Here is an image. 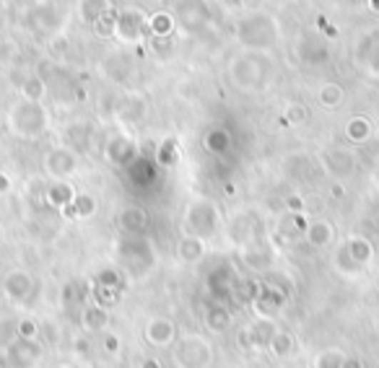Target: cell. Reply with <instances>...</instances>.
Instances as JSON below:
<instances>
[{
	"label": "cell",
	"mask_w": 379,
	"mask_h": 368,
	"mask_svg": "<svg viewBox=\"0 0 379 368\" xmlns=\"http://www.w3.org/2000/svg\"><path fill=\"white\" fill-rule=\"evenodd\" d=\"M343 368H366V366H364V361H361L358 355H345Z\"/></svg>",
	"instance_id": "cell-43"
},
{
	"label": "cell",
	"mask_w": 379,
	"mask_h": 368,
	"mask_svg": "<svg viewBox=\"0 0 379 368\" xmlns=\"http://www.w3.org/2000/svg\"><path fill=\"white\" fill-rule=\"evenodd\" d=\"M138 368H164V366H161V361H158V358H153V355H146Z\"/></svg>",
	"instance_id": "cell-44"
},
{
	"label": "cell",
	"mask_w": 379,
	"mask_h": 368,
	"mask_svg": "<svg viewBox=\"0 0 379 368\" xmlns=\"http://www.w3.org/2000/svg\"><path fill=\"white\" fill-rule=\"evenodd\" d=\"M322 166L335 179H345L356 171V156L345 148H330L322 153Z\"/></svg>",
	"instance_id": "cell-11"
},
{
	"label": "cell",
	"mask_w": 379,
	"mask_h": 368,
	"mask_svg": "<svg viewBox=\"0 0 379 368\" xmlns=\"http://www.w3.org/2000/svg\"><path fill=\"white\" fill-rule=\"evenodd\" d=\"M265 285H273V288H278V290H283V293H291V288H293V283L291 280H288L286 275H281V272H276V270H273V272H268V275H265V280H263Z\"/></svg>",
	"instance_id": "cell-37"
},
{
	"label": "cell",
	"mask_w": 379,
	"mask_h": 368,
	"mask_svg": "<svg viewBox=\"0 0 379 368\" xmlns=\"http://www.w3.org/2000/svg\"><path fill=\"white\" fill-rule=\"evenodd\" d=\"M221 226V215H218V208L206 198L193 200L185 210V218H182V231L185 236H195V239L208 241L211 236H216Z\"/></svg>",
	"instance_id": "cell-1"
},
{
	"label": "cell",
	"mask_w": 379,
	"mask_h": 368,
	"mask_svg": "<svg viewBox=\"0 0 379 368\" xmlns=\"http://www.w3.org/2000/svg\"><path fill=\"white\" fill-rule=\"evenodd\" d=\"M0 290H3V296L11 304H24L34 293V277H31L29 270L24 267L8 270L6 275H3V280H0Z\"/></svg>",
	"instance_id": "cell-6"
},
{
	"label": "cell",
	"mask_w": 379,
	"mask_h": 368,
	"mask_svg": "<svg viewBox=\"0 0 379 368\" xmlns=\"http://www.w3.org/2000/svg\"><path fill=\"white\" fill-rule=\"evenodd\" d=\"M304 236H307V241L312 244V247L325 249V247H330V244L335 241V226H333L330 220H325V218L312 220V223L307 226V231H304Z\"/></svg>",
	"instance_id": "cell-18"
},
{
	"label": "cell",
	"mask_w": 379,
	"mask_h": 368,
	"mask_svg": "<svg viewBox=\"0 0 379 368\" xmlns=\"http://www.w3.org/2000/svg\"><path fill=\"white\" fill-rule=\"evenodd\" d=\"M345 355L348 353L340 347H325L315 355V368H343Z\"/></svg>",
	"instance_id": "cell-31"
},
{
	"label": "cell",
	"mask_w": 379,
	"mask_h": 368,
	"mask_svg": "<svg viewBox=\"0 0 379 368\" xmlns=\"http://www.w3.org/2000/svg\"><path fill=\"white\" fill-rule=\"evenodd\" d=\"M146 19L148 16H143L141 11H133V8L122 11V14H117L115 34L120 36L122 42H136L138 36L146 31Z\"/></svg>",
	"instance_id": "cell-12"
},
{
	"label": "cell",
	"mask_w": 379,
	"mask_h": 368,
	"mask_svg": "<svg viewBox=\"0 0 379 368\" xmlns=\"http://www.w3.org/2000/svg\"><path fill=\"white\" fill-rule=\"evenodd\" d=\"M44 200H47V205L58 208V210H65V208L73 205L76 190H73L68 182H52L50 187L44 190Z\"/></svg>",
	"instance_id": "cell-23"
},
{
	"label": "cell",
	"mask_w": 379,
	"mask_h": 368,
	"mask_svg": "<svg viewBox=\"0 0 379 368\" xmlns=\"http://www.w3.org/2000/svg\"><path fill=\"white\" fill-rule=\"evenodd\" d=\"M333 267H335L338 272H340V275H345V277H356L358 272H361V267H358V265L353 262V257L348 255V247H345V244H340V247L335 249Z\"/></svg>",
	"instance_id": "cell-28"
},
{
	"label": "cell",
	"mask_w": 379,
	"mask_h": 368,
	"mask_svg": "<svg viewBox=\"0 0 379 368\" xmlns=\"http://www.w3.org/2000/svg\"><path fill=\"white\" fill-rule=\"evenodd\" d=\"M143 337L151 347H172L177 342V324L166 317H153L146 322Z\"/></svg>",
	"instance_id": "cell-10"
},
{
	"label": "cell",
	"mask_w": 379,
	"mask_h": 368,
	"mask_svg": "<svg viewBox=\"0 0 379 368\" xmlns=\"http://www.w3.org/2000/svg\"><path fill=\"white\" fill-rule=\"evenodd\" d=\"M42 163H44V171L55 182H65V179L73 177L76 169H79V156L71 148H65V145H55V148H50L44 153Z\"/></svg>",
	"instance_id": "cell-7"
},
{
	"label": "cell",
	"mask_w": 379,
	"mask_h": 368,
	"mask_svg": "<svg viewBox=\"0 0 379 368\" xmlns=\"http://www.w3.org/2000/svg\"><path fill=\"white\" fill-rule=\"evenodd\" d=\"M229 78L234 81L236 88H242V91H252V88H258L263 83L265 73L258 63H255V57L244 55V57H236L234 63L229 65Z\"/></svg>",
	"instance_id": "cell-8"
},
{
	"label": "cell",
	"mask_w": 379,
	"mask_h": 368,
	"mask_svg": "<svg viewBox=\"0 0 379 368\" xmlns=\"http://www.w3.org/2000/svg\"><path fill=\"white\" fill-rule=\"evenodd\" d=\"M177 255L182 262H201L206 257V241L195 236H182L177 244Z\"/></svg>",
	"instance_id": "cell-24"
},
{
	"label": "cell",
	"mask_w": 379,
	"mask_h": 368,
	"mask_svg": "<svg viewBox=\"0 0 379 368\" xmlns=\"http://www.w3.org/2000/svg\"><path fill=\"white\" fill-rule=\"evenodd\" d=\"M104 350L107 353H120V337L117 334H107L104 337Z\"/></svg>",
	"instance_id": "cell-42"
},
{
	"label": "cell",
	"mask_w": 379,
	"mask_h": 368,
	"mask_svg": "<svg viewBox=\"0 0 379 368\" xmlns=\"http://www.w3.org/2000/svg\"><path fill=\"white\" fill-rule=\"evenodd\" d=\"M369 8H372L374 14H379V0H369Z\"/></svg>",
	"instance_id": "cell-47"
},
{
	"label": "cell",
	"mask_w": 379,
	"mask_h": 368,
	"mask_svg": "<svg viewBox=\"0 0 379 368\" xmlns=\"http://www.w3.org/2000/svg\"><path fill=\"white\" fill-rule=\"evenodd\" d=\"M172 361L177 368H208L213 363V345L198 332L182 334L172 345Z\"/></svg>",
	"instance_id": "cell-3"
},
{
	"label": "cell",
	"mask_w": 379,
	"mask_h": 368,
	"mask_svg": "<svg viewBox=\"0 0 379 368\" xmlns=\"http://www.w3.org/2000/svg\"><path fill=\"white\" fill-rule=\"evenodd\" d=\"M177 14H179V21L185 24L187 29H201L208 21V11L201 0H182Z\"/></svg>",
	"instance_id": "cell-19"
},
{
	"label": "cell",
	"mask_w": 379,
	"mask_h": 368,
	"mask_svg": "<svg viewBox=\"0 0 379 368\" xmlns=\"http://www.w3.org/2000/svg\"><path fill=\"white\" fill-rule=\"evenodd\" d=\"M372 135V122L366 117H350L348 125H345V138L350 143H366Z\"/></svg>",
	"instance_id": "cell-29"
},
{
	"label": "cell",
	"mask_w": 379,
	"mask_h": 368,
	"mask_svg": "<svg viewBox=\"0 0 379 368\" xmlns=\"http://www.w3.org/2000/svg\"><path fill=\"white\" fill-rule=\"evenodd\" d=\"M268 353H273L276 358H281V361L293 358V355L299 353V340H296V334L288 332V329H278L276 337H273L271 347H268Z\"/></svg>",
	"instance_id": "cell-22"
},
{
	"label": "cell",
	"mask_w": 379,
	"mask_h": 368,
	"mask_svg": "<svg viewBox=\"0 0 379 368\" xmlns=\"http://www.w3.org/2000/svg\"><path fill=\"white\" fill-rule=\"evenodd\" d=\"M231 319H234V314H231L229 306H223V304H208L206 312H203V322H206L208 329L216 334L226 332L231 327Z\"/></svg>",
	"instance_id": "cell-16"
},
{
	"label": "cell",
	"mask_w": 379,
	"mask_h": 368,
	"mask_svg": "<svg viewBox=\"0 0 379 368\" xmlns=\"http://www.w3.org/2000/svg\"><path fill=\"white\" fill-rule=\"evenodd\" d=\"M286 304H288V296L283 293V290L263 283L260 296L252 301V309H255V317L258 319H276L281 312H283V306Z\"/></svg>",
	"instance_id": "cell-9"
},
{
	"label": "cell",
	"mask_w": 379,
	"mask_h": 368,
	"mask_svg": "<svg viewBox=\"0 0 379 368\" xmlns=\"http://www.w3.org/2000/svg\"><path fill=\"white\" fill-rule=\"evenodd\" d=\"M81 327L86 332H104L109 327V309L101 304H91L81 312Z\"/></svg>",
	"instance_id": "cell-20"
},
{
	"label": "cell",
	"mask_w": 379,
	"mask_h": 368,
	"mask_svg": "<svg viewBox=\"0 0 379 368\" xmlns=\"http://www.w3.org/2000/svg\"><path fill=\"white\" fill-rule=\"evenodd\" d=\"M8 353H11L16 366L29 368V366H34L36 358H39V345H36V342H26V340H16V345H11Z\"/></svg>",
	"instance_id": "cell-25"
},
{
	"label": "cell",
	"mask_w": 379,
	"mask_h": 368,
	"mask_svg": "<svg viewBox=\"0 0 379 368\" xmlns=\"http://www.w3.org/2000/svg\"><path fill=\"white\" fill-rule=\"evenodd\" d=\"M0 19H3V6H0Z\"/></svg>",
	"instance_id": "cell-49"
},
{
	"label": "cell",
	"mask_w": 379,
	"mask_h": 368,
	"mask_svg": "<svg viewBox=\"0 0 379 368\" xmlns=\"http://www.w3.org/2000/svg\"><path fill=\"white\" fill-rule=\"evenodd\" d=\"M6 192H11V177L0 171V195H6Z\"/></svg>",
	"instance_id": "cell-45"
},
{
	"label": "cell",
	"mask_w": 379,
	"mask_h": 368,
	"mask_svg": "<svg viewBox=\"0 0 379 368\" xmlns=\"http://www.w3.org/2000/svg\"><path fill=\"white\" fill-rule=\"evenodd\" d=\"M260 288H263V283H258V280H244L236 290H239V296H242L244 304H252V301L260 296Z\"/></svg>",
	"instance_id": "cell-38"
},
{
	"label": "cell",
	"mask_w": 379,
	"mask_h": 368,
	"mask_svg": "<svg viewBox=\"0 0 379 368\" xmlns=\"http://www.w3.org/2000/svg\"><path fill=\"white\" fill-rule=\"evenodd\" d=\"M153 31V34H169L172 31V19L166 14H156L151 16V19H146V31Z\"/></svg>",
	"instance_id": "cell-35"
},
{
	"label": "cell",
	"mask_w": 379,
	"mask_h": 368,
	"mask_svg": "<svg viewBox=\"0 0 379 368\" xmlns=\"http://www.w3.org/2000/svg\"><path fill=\"white\" fill-rule=\"evenodd\" d=\"M73 350L79 355H89L91 353V342H89L86 337H76V340H73Z\"/></svg>",
	"instance_id": "cell-40"
},
{
	"label": "cell",
	"mask_w": 379,
	"mask_h": 368,
	"mask_svg": "<svg viewBox=\"0 0 379 368\" xmlns=\"http://www.w3.org/2000/svg\"><path fill=\"white\" fill-rule=\"evenodd\" d=\"M276 39H278V26H276V21H273L271 16L255 14L252 19L239 24V42L252 47V50L271 47Z\"/></svg>",
	"instance_id": "cell-4"
},
{
	"label": "cell",
	"mask_w": 379,
	"mask_h": 368,
	"mask_svg": "<svg viewBox=\"0 0 379 368\" xmlns=\"http://www.w3.org/2000/svg\"><path fill=\"white\" fill-rule=\"evenodd\" d=\"M55 368H73V366H55Z\"/></svg>",
	"instance_id": "cell-48"
},
{
	"label": "cell",
	"mask_w": 379,
	"mask_h": 368,
	"mask_svg": "<svg viewBox=\"0 0 379 368\" xmlns=\"http://www.w3.org/2000/svg\"><path fill=\"white\" fill-rule=\"evenodd\" d=\"M206 148L211 153H226L231 148V135L226 130H211L206 135Z\"/></svg>",
	"instance_id": "cell-32"
},
{
	"label": "cell",
	"mask_w": 379,
	"mask_h": 368,
	"mask_svg": "<svg viewBox=\"0 0 379 368\" xmlns=\"http://www.w3.org/2000/svg\"><path fill=\"white\" fill-rule=\"evenodd\" d=\"M96 210H99V203H96V198L84 192V195H76L73 205L65 208L63 213H71L73 218H91V215H96Z\"/></svg>",
	"instance_id": "cell-26"
},
{
	"label": "cell",
	"mask_w": 379,
	"mask_h": 368,
	"mask_svg": "<svg viewBox=\"0 0 379 368\" xmlns=\"http://www.w3.org/2000/svg\"><path fill=\"white\" fill-rule=\"evenodd\" d=\"M21 96L26 101H42L44 99V81L39 76H29L21 83Z\"/></svg>",
	"instance_id": "cell-34"
},
{
	"label": "cell",
	"mask_w": 379,
	"mask_h": 368,
	"mask_svg": "<svg viewBox=\"0 0 379 368\" xmlns=\"http://www.w3.org/2000/svg\"><path fill=\"white\" fill-rule=\"evenodd\" d=\"M286 208L288 213H304V200L299 195H291V198H286Z\"/></svg>",
	"instance_id": "cell-41"
},
{
	"label": "cell",
	"mask_w": 379,
	"mask_h": 368,
	"mask_svg": "<svg viewBox=\"0 0 379 368\" xmlns=\"http://www.w3.org/2000/svg\"><path fill=\"white\" fill-rule=\"evenodd\" d=\"M16 340H26V342L39 340V324H36L34 319L24 317L16 322Z\"/></svg>",
	"instance_id": "cell-33"
},
{
	"label": "cell",
	"mask_w": 379,
	"mask_h": 368,
	"mask_svg": "<svg viewBox=\"0 0 379 368\" xmlns=\"http://www.w3.org/2000/svg\"><path fill=\"white\" fill-rule=\"evenodd\" d=\"M307 106H301V104H288L286 106V120L291 122V125H301V122L307 120Z\"/></svg>",
	"instance_id": "cell-39"
},
{
	"label": "cell",
	"mask_w": 379,
	"mask_h": 368,
	"mask_svg": "<svg viewBox=\"0 0 379 368\" xmlns=\"http://www.w3.org/2000/svg\"><path fill=\"white\" fill-rule=\"evenodd\" d=\"M278 329L281 327H278L276 319H258L255 317V322H250V324L239 332V345H242L244 350H268Z\"/></svg>",
	"instance_id": "cell-5"
},
{
	"label": "cell",
	"mask_w": 379,
	"mask_h": 368,
	"mask_svg": "<svg viewBox=\"0 0 379 368\" xmlns=\"http://www.w3.org/2000/svg\"><path fill=\"white\" fill-rule=\"evenodd\" d=\"M343 88L338 83H322L320 91H317V101H320V106H325V109H338V106L343 104Z\"/></svg>",
	"instance_id": "cell-30"
},
{
	"label": "cell",
	"mask_w": 379,
	"mask_h": 368,
	"mask_svg": "<svg viewBox=\"0 0 379 368\" xmlns=\"http://www.w3.org/2000/svg\"><path fill=\"white\" fill-rule=\"evenodd\" d=\"M330 195H333V198H343L345 195V190H343V184H333V187H330Z\"/></svg>",
	"instance_id": "cell-46"
},
{
	"label": "cell",
	"mask_w": 379,
	"mask_h": 368,
	"mask_svg": "<svg viewBox=\"0 0 379 368\" xmlns=\"http://www.w3.org/2000/svg\"><path fill=\"white\" fill-rule=\"evenodd\" d=\"M242 260H244V265L252 270V272H271L273 262H276L273 249H268L265 244H255V241L244 244Z\"/></svg>",
	"instance_id": "cell-13"
},
{
	"label": "cell",
	"mask_w": 379,
	"mask_h": 368,
	"mask_svg": "<svg viewBox=\"0 0 379 368\" xmlns=\"http://www.w3.org/2000/svg\"><path fill=\"white\" fill-rule=\"evenodd\" d=\"M117 223H120V228L125 234H143L146 228H148V213L141 205H128L120 210Z\"/></svg>",
	"instance_id": "cell-14"
},
{
	"label": "cell",
	"mask_w": 379,
	"mask_h": 368,
	"mask_svg": "<svg viewBox=\"0 0 379 368\" xmlns=\"http://www.w3.org/2000/svg\"><path fill=\"white\" fill-rule=\"evenodd\" d=\"M356 60L364 65L372 76H379V34H369L361 39L356 52Z\"/></svg>",
	"instance_id": "cell-17"
},
{
	"label": "cell",
	"mask_w": 379,
	"mask_h": 368,
	"mask_svg": "<svg viewBox=\"0 0 379 368\" xmlns=\"http://www.w3.org/2000/svg\"><path fill=\"white\" fill-rule=\"evenodd\" d=\"M99 285L101 288H112V290H122V275L117 272V270H104V272H99Z\"/></svg>",
	"instance_id": "cell-36"
},
{
	"label": "cell",
	"mask_w": 379,
	"mask_h": 368,
	"mask_svg": "<svg viewBox=\"0 0 379 368\" xmlns=\"http://www.w3.org/2000/svg\"><path fill=\"white\" fill-rule=\"evenodd\" d=\"M107 14H112V0H81V16L89 24H96Z\"/></svg>",
	"instance_id": "cell-27"
},
{
	"label": "cell",
	"mask_w": 379,
	"mask_h": 368,
	"mask_svg": "<svg viewBox=\"0 0 379 368\" xmlns=\"http://www.w3.org/2000/svg\"><path fill=\"white\" fill-rule=\"evenodd\" d=\"M104 156L115 163V166H125V163H130L136 158V143L130 140V138H125V135H117V138H112L107 143Z\"/></svg>",
	"instance_id": "cell-15"
},
{
	"label": "cell",
	"mask_w": 379,
	"mask_h": 368,
	"mask_svg": "<svg viewBox=\"0 0 379 368\" xmlns=\"http://www.w3.org/2000/svg\"><path fill=\"white\" fill-rule=\"evenodd\" d=\"M345 247H348V255L353 257V262H356L361 270H364L366 265H372V260H374V244L366 239V236H361V234L348 236Z\"/></svg>",
	"instance_id": "cell-21"
},
{
	"label": "cell",
	"mask_w": 379,
	"mask_h": 368,
	"mask_svg": "<svg viewBox=\"0 0 379 368\" xmlns=\"http://www.w3.org/2000/svg\"><path fill=\"white\" fill-rule=\"evenodd\" d=\"M8 128L19 138H39L47 130V112L42 101H26L21 99L19 104L11 106L8 112Z\"/></svg>",
	"instance_id": "cell-2"
}]
</instances>
